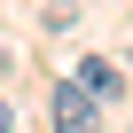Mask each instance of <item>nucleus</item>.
<instances>
[{"mask_svg":"<svg viewBox=\"0 0 133 133\" xmlns=\"http://www.w3.org/2000/svg\"><path fill=\"white\" fill-rule=\"evenodd\" d=\"M47 117H55V133H94V125H102V110H94V94H86L78 78H63V86H55Z\"/></svg>","mask_w":133,"mask_h":133,"instance_id":"f257e3e1","label":"nucleus"},{"mask_svg":"<svg viewBox=\"0 0 133 133\" xmlns=\"http://www.w3.org/2000/svg\"><path fill=\"white\" fill-rule=\"evenodd\" d=\"M78 86L102 102V94H125V71H117V63H102V55H86V63H78Z\"/></svg>","mask_w":133,"mask_h":133,"instance_id":"f03ea898","label":"nucleus"},{"mask_svg":"<svg viewBox=\"0 0 133 133\" xmlns=\"http://www.w3.org/2000/svg\"><path fill=\"white\" fill-rule=\"evenodd\" d=\"M0 133H16V110H8V102H0Z\"/></svg>","mask_w":133,"mask_h":133,"instance_id":"7ed1b4c3","label":"nucleus"}]
</instances>
